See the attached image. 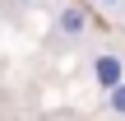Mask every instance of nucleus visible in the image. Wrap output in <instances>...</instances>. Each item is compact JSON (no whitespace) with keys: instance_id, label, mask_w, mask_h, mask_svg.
Listing matches in <instances>:
<instances>
[{"instance_id":"nucleus-2","label":"nucleus","mask_w":125,"mask_h":121,"mask_svg":"<svg viewBox=\"0 0 125 121\" xmlns=\"http://www.w3.org/2000/svg\"><path fill=\"white\" fill-rule=\"evenodd\" d=\"M56 23H60V33H65V37H83V28H88V14H83L79 5H65Z\"/></svg>"},{"instance_id":"nucleus-5","label":"nucleus","mask_w":125,"mask_h":121,"mask_svg":"<svg viewBox=\"0 0 125 121\" xmlns=\"http://www.w3.org/2000/svg\"><path fill=\"white\" fill-rule=\"evenodd\" d=\"M19 5H28V0H19Z\"/></svg>"},{"instance_id":"nucleus-1","label":"nucleus","mask_w":125,"mask_h":121,"mask_svg":"<svg viewBox=\"0 0 125 121\" xmlns=\"http://www.w3.org/2000/svg\"><path fill=\"white\" fill-rule=\"evenodd\" d=\"M93 79H97L102 89H116V84L125 79V61H121V56H111V51H102V56L93 61Z\"/></svg>"},{"instance_id":"nucleus-3","label":"nucleus","mask_w":125,"mask_h":121,"mask_svg":"<svg viewBox=\"0 0 125 121\" xmlns=\"http://www.w3.org/2000/svg\"><path fill=\"white\" fill-rule=\"evenodd\" d=\"M107 107H111L116 117H125V79L116 84V89H107Z\"/></svg>"},{"instance_id":"nucleus-4","label":"nucleus","mask_w":125,"mask_h":121,"mask_svg":"<svg viewBox=\"0 0 125 121\" xmlns=\"http://www.w3.org/2000/svg\"><path fill=\"white\" fill-rule=\"evenodd\" d=\"M97 5H121V0H97Z\"/></svg>"}]
</instances>
